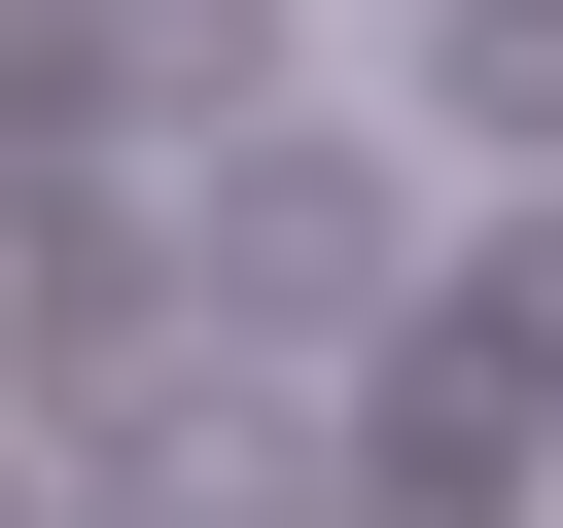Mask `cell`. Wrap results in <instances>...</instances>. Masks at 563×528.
Wrapping results in <instances>:
<instances>
[{"label": "cell", "instance_id": "4", "mask_svg": "<svg viewBox=\"0 0 563 528\" xmlns=\"http://www.w3.org/2000/svg\"><path fill=\"white\" fill-rule=\"evenodd\" d=\"M387 528H493V493H387Z\"/></svg>", "mask_w": 563, "mask_h": 528}, {"label": "cell", "instance_id": "5", "mask_svg": "<svg viewBox=\"0 0 563 528\" xmlns=\"http://www.w3.org/2000/svg\"><path fill=\"white\" fill-rule=\"evenodd\" d=\"M0 528H35V493H0Z\"/></svg>", "mask_w": 563, "mask_h": 528}, {"label": "cell", "instance_id": "2", "mask_svg": "<svg viewBox=\"0 0 563 528\" xmlns=\"http://www.w3.org/2000/svg\"><path fill=\"white\" fill-rule=\"evenodd\" d=\"M141 352H176V246H106V211L35 176V211H0V387H35V422H106Z\"/></svg>", "mask_w": 563, "mask_h": 528}, {"label": "cell", "instance_id": "1", "mask_svg": "<svg viewBox=\"0 0 563 528\" xmlns=\"http://www.w3.org/2000/svg\"><path fill=\"white\" fill-rule=\"evenodd\" d=\"M387 282H422L387 141H211V352H387Z\"/></svg>", "mask_w": 563, "mask_h": 528}, {"label": "cell", "instance_id": "3", "mask_svg": "<svg viewBox=\"0 0 563 528\" xmlns=\"http://www.w3.org/2000/svg\"><path fill=\"white\" fill-rule=\"evenodd\" d=\"M70 106H106V0H0V176H35Z\"/></svg>", "mask_w": 563, "mask_h": 528}]
</instances>
